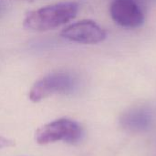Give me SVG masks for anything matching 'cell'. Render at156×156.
Here are the masks:
<instances>
[{"label": "cell", "mask_w": 156, "mask_h": 156, "mask_svg": "<svg viewBox=\"0 0 156 156\" xmlns=\"http://www.w3.org/2000/svg\"><path fill=\"white\" fill-rule=\"evenodd\" d=\"M79 5L76 2H61L29 11L23 21L24 27L31 31L43 32L58 27L77 16Z\"/></svg>", "instance_id": "obj_1"}, {"label": "cell", "mask_w": 156, "mask_h": 156, "mask_svg": "<svg viewBox=\"0 0 156 156\" xmlns=\"http://www.w3.org/2000/svg\"><path fill=\"white\" fill-rule=\"evenodd\" d=\"M79 87V80L72 73L58 71L38 80L29 91V100L38 102L53 94H71Z\"/></svg>", "instance_id": "obj_2"}, {"label": "cell", "mask_w": 156, "mask_h": 156, "mask_svg": "<svg viewBox=\"0 0 156 156\" xmlns=\"http://www.w3.org/2000/svg\"><path fill=\"white\" fill-rule=\"evenodd\" d=\"M84 136L81 125L68 118H60L44 124L36 133V141L38 144L45 145L57 142L70 144L80 143Z\"/></svg>", "instance_id": "obj_3"}, {"label": "cell", "mask_w": 156, "mask_h": 156, "mask_svg": "<svg viewBox=\"0 0 156 156\" xmlns=\"http://www.w3.org/2000/svg\"><path fill=\"white\" fill-rule=\"evenodd\" d=\"M110 14L118 26L125 28L140 27L145 20L143 5L133 0H113Z\"/></svg>", "instance_id": "obj_4"}, {"label": "cell", "mask_w": 156, "mask_h": 156, "mask_svg": "<svg viewBox=\"0 0 156 156\" xmlns=\"http://www.w3.org/2000/svg\"><path fill=\"white\" fill-rule=\"evenodd\" d=\"M67 40L80 44H98L106 38V31L92 20H81L66 27L60 33Z\"/></svg>", "instance_id": "obj_5"}, {"label": "cell", "mask_w": 156, "mask_h": 156, "mask_svg": "<svg viewBox=\"0 0 156 156\" xmlns=\"http://www.w3.org/2000/svg\"><path fill=\"white\" fill-rule=\"evenodd\" d=\"M154 122L152 111L146 107H136L127 111L121 117V125L132 133L148 131Z\"/></svg>", "instance_id": "obj_6"}, {"label": "cell", "mask_w": 156, "mask_h": 156, "mask_svg": "<svg viewBox=\"0 0 156 156\" xmlns=\"http://www.w3.org/2000/svg\"><path fill=\"white\" fill-rule=\"evenodd\" d=\"M15 144V143L10 140V139H7L4 136H0V149H3V148H6V147H11Z\"/></svg>", "instance_id": "obj_7"}, {"label": "cell", "mask_w": 156, "mask_h": 156, "mask_svg": "<svg viewBox=\"0 0 156 156\" xmlns=\"http://www.w3.org/2000/svg\"><path fill=\"white\" fill-rule=\"evenodd\" d=\"M133 1L139 3V4L142 5H146V4H148V3H152V2L156 1V0H133Z\"/></svg>", "instance_id": "obj_8"}, {"label": "cell", "mask_w": 156, "mask_h": 156, "mask_svg": "<svg viewBox=\"0 0 156 156\" xmlns=\"http://www.w3.org/2000/svg\"><path fill=\"white\" fill-rule=\"evenodd\" d=\"M0 10H1V7H0Z\"/></svg>", "instance_id": "obj_9"}]
</instances>
